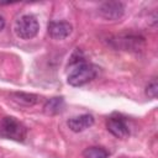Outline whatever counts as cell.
<instances>
[{"label":"cell","instance_id":"obj_1","mask_svg":"<svg viewBox=\"0 0 158 158\" xmlns=\"http://www.w3.org/2000/svg\"><path fill=\"white\" fill-rule=\"evenodd\" d=\"M70 68L72 70L68 74V84L72 86H81L85 85L86 83L91 81L93 79H95V77L98 75V67L85 62L81 52L79 49H77L74 52V54L70 58Z\"/></svg>","mask_w":158,"mask_h":158},{"label":"cell","instance_id":"obj_2","mask_svg":"<svg viewBox=\"0 0 158 158\" xmlns=\"http://www.w3.org/2000/svg\"><path fill=\"white\" fill-rule=\"evenodd\" d=\"M0 135L10 139L22 142L26 138V127L15 117L6 116L0 121Z\"/></svg>","mask_w":158,"mask_h":158},{"label":"cell","instance_id":"obj_3","mask_svg":"<svg viewBox=\"0 0 158 158\" xmlns=\"http://www.w3.org/2000/svg\"><path fill=\"white\" fill-rule=\"evenodd\" d=\"M40 30V23L33 15H22L15 23L16 35L22 40H31L36 37Z\"/></svg>","mask_w":158,"mask_h":158},{"label":"cell","instance_id":"obj_4","mask_svg":"<svg viewBox=\"0 0 158 158\" xmlns=\"http://www.w3.org/2000/svg\"><path fill=\"white\" fill-rule=\"evenodd\" d=\"M110 43L115 48L138 52V51H141L143 48L144 40H143V37H139V36L123 35V36H116L114 38H110Z\"/></svg>","mask_w":158,"mask_h":158},{"label":"cell","instance_id":"obj_5","mask_svg":"<svg viewBox=\"0 0 158 158\" xmlns=\"http://www.w3.org/2000/svg\"><path fill=\"white\" fill-rule=\"evenodd\" d=\"M106 128L112 136L117 138H126L130 136V127L127 125V121L125 120V117L117 114L107 117Z\"/></svg>","mask_w":158,"mask_h":158},{"label":"cell","instance_id":"obj_6","mask_svg":"<svg viewBox=\"0 0 158 158\" xmlns=\"http://www.w3.org/2000/svg\"><path fill=\"white\" fill-rule=\"evenodd\" d=\"M98 11L106 20H118L125 14V5L121 1H105L99 6Z\"/></svg>","mask_w":158,"mask_h":158},{"label":"cell","instance_id":"obj_7","mask_svg":"<svg viewBox=\"0 0 158 158\" xmlns=\"http://www.w3.org/2000/svg\"><path fill=\"white\" fill-rule=\"evenodd\" d=\"M48 33L53 40H64L72 33V25L67 21H51L47 26Z\"/></svg>","mask_w":158,"mask_h":158},{"label":"cell","instance_id":"obj_8","mask_svg":"<svg viewBox=\"0 0 158 158\" xmlns=\"http://www.w3.org/2000/svg\"><path fill=\"white\" fill-rule=\"evenodd\" d=\"M94 121L95 120H94V116L93 115H90V114H83V115H79V116L70 117L67 121V125H68V127L73 132H83L86 128L91 127L94 125Z\"/></svg>","mask_w":158,"mask_h":158},{"label":"cell","instance_id":"obj_9","mask_svg":"<svg viewBox=\"0 0 158 158\" xmlns=\"http://www.w3.org/2000/svg\"><path fill=\"white\" fill-rule=\"evenodd\" d=\"M11 100L15 101L16 104L21 105V106H33L37 100H38V96L35 95V94H30V93H12L11 94Z\"/></svg>","mask_w":158,"mask_h":158},{"label":"cell","instance_id":"obj_10","mask_svg":"<svg viewBox=\"0 0 158 158\" xmlns=\"http://www.w3.org/2000/svg\"><path fill=\"white\" fill-rule=\"evenodd\" d=\"M64 107V100L63 98H51L46 101L43 110L47 115H57L63 111Z\"/></svg>","mask_w":158,"mask_h":158},{"label":"cell","instance_id":"obj_11","mask_svg":"<svg viewBox=\"0 0 158 158\" xmlns=\"http://www.w3.org/2000/svg\"><path fill=\"white\" fill-rule=\"evenodd\" d=\"M110 153L104 147H88L83 152L84 158H109Z\"/></svg>","mask_w":158,"mask_h":158},{"label":"cell","instance_id":"obj_12","mask_svg":"<svg viewBox=\"0 0 158 158\" xmlns=\"http://www.w3.org/2000/svg\"><path fill=\"white\" fill-rule=\"evenodd\" d=\"M146 94L151 98V99H156L157 94H158V84H157V79L153 78L146 86Z\"/></svg>","mask_w":158,"mask_h":158},{"label":"cell","instance_id":"obj_13","mask_svg":"<svg viewBox=\"0 0 158 158\" xmlns=\"http://www.w3.org/2000/svg\"><path fill=\"white\" fill-rule=\"evenodd\" d=\"M4 27H5V19L0 15V31H1Z\"/></svg>","mask_w":158,"mask_h":158}]
</instances>
